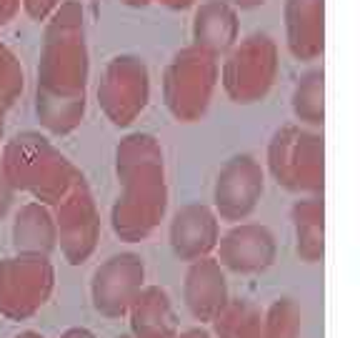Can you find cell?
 Returning <instances> with one entry per match:
<instances>
[{"instance_id": "1", "label": "cell", "mask_w": 360, "mask_h": 338, "mask_svg": "<svg viewBox=\"0 0 360 338\" xmlns=\"http://www.w3.org/2000/svg\"><path fill=\"white\" fill-rule=\"evenodd\" d=\"M118 173L125 193L115 206L112 223L125 241H138L153 231L165 208L163 163L155 143L143 135L128 138L120 148Z\"/></svg>"}, {"instance_id": "2", "label": "cell", "mask_w": 360, "mask_h": 338, "mask_svg": "<svg viewBox=\"0 0 360 338\" xmlns=\"http://www.w3.org/2000/svg\"><path fill=\"white\" fill-rule=\"evenodd\" d=\"M6 173L13 183L33 191L43 201H60L75 178V170L65 163V158L33 135L18 138L8 148Z\"/></svg>"}, {"instance_id": "3", "label": "cell", "mask_w": 360, "mask_h": 338, "mask_svg": "<svg viewBox=\"0 0 360 338\" xmlns=\"http://www.w3.org/2000/svg\"><path fill=\"white\" fill-rule=\"evenodd\" d=\"M56 276L45 256H20L0 263V315L28 321L51 301Z\"/></svg>"}, {"instance_id": "4", "label": "cell", "mask_w": 360, "mask_h": 338, "mask_svg": "<svg viewBox=\"0 0 360 338\" xmlns=\"http://www.w3.org/2000/svg\"><path fill=\"white\" fill-rule=\"evenodd\" d=\"M270 168L278 183L292 191L323 188V143L298 130H283L270 148Z\"/></svg>"}, {"instance_id": "5", "label": "cell", "mask_w": 360, "mask_h": 338, "mask_svg": "<svg viewBox=\"0 0 360 338\" xmlns=\"http://www.w3.org/2000/svg\"><path fill=\"white\" fill-rule=\"evenodd\" d=\"M143 261L133 254L112 256L101 268L93 273L90 281V299L93 308L108 318L118 321L128 313V306L133 303L135 293L143 288Z\"/></svg>"}, {"instance_id": "6", "label": "cell", "mask_w": 360, "mask_h": 338, "mask_svg": "<svg viewBox=\"0 0 360 338\" xmlns=\"http://www.w3.org/2000/svg\"><path fill=\"white\" fill-rule=\"evenodd\" d=\"M260 193H263V173L253 158H233L218 175L215 206H218L220 215L238 220L255 208Z\"/></svg>"}, {"instance_id": "7", "label": "cell", "mask_w": 360, "mask_h": 338, "mask_svg": "<svg viewBox=\"0 0 360 338\" xmlns=\"http://www.w3.org/2000/svg\"><path fill=\"white\" fill-rule=\"evenodd\" d=\"M96 233H98V218L93 201L83 183L75 186V191L65 198L60 208V236H63V251H65L70 263L85 261L93 248H96Z\"/></svg>"}, {"instance_id": "8", "label": "cell", "mask_w": 360, "mask_h": 338, "mask_svg": "<svg viewBox=\"0 0 360 338\" xmlns=\"http://www.w3.org/2000/svg\"><path fill=\"white\" fill-rule=\"evenodd\" d=\"M183 301H186L193 318L200 323H210L223 311L231 296H228V283H225L218 261H195V265L188 270L186 283H183Z\"/></svg>"}, {"instance_id": "9", "label": "cell", "mask_w": 360, "mask_h": 338, "mask_svg": "<svg viewBox=\"0 0 360 338\" xmlns=\"http://www.w3.org/2000/svg\"><path fill=\"white\" fill-rule=\"evenodd\" d=\"M276 258V243L263 225H240L220 241V263L236 273H260Z\"/></svg>"}, {"instance_id": "10", "label": "cell", "mask_w": 360, "mask_h": 338, "mask_svg": "<svg viewBox=\"0 0 360 338\" xmlns=\"http://www.w3.org/2000/svg\"><path fill=\"white\" fill-rule=\"evenodd\" d=\"M125 315L133 338H175L180 333L173 301L160 286H143Z\"/></svg>"}, {"instance_id": "11", "label": "cell", "mask_w": 360, "mask_h": 338, "mask_svg": "<svg viewBox=\"0 0 360 338\" xmlns=\"http://www.w3.org/2000/svg\"><path fill=\"white\" fill-rule=\"evenodd\" d=\"M215 241H218V223L205 206H188V208L178 211L173 228H170V243L180 258H205Z\"/></svg>"}, {"instance_id": "12", "label": "cell", "mask_w": 360, "mask_h": 338, "mask_svg": "<svg viewBox=\"0 0 360 338\" xmlns=\"http://www.w3.org/2000/svg\"><path fill=\"white\" fill-rule=\"evenodd\" d=\"M15 246L18 251H22V256H45L56 246V225L48 211L33 203L18 213Z\"/></svg>"}, {"instance_id": "13", "label": "cell", "mask_w": 360, "mask_h": 338, "mask_svg": "<svg viewBox=\"0 0 360 338\" xmlns=\"http://www.w3.org/2000/svg\"><path fill=\"white\" fill-rule=\"evenodd\" d=\"M213 338H260L263 311L253 301H228L213 321Z\"/></svg>"}, {"instance_id": "14", "label": "cell", "mask_w": 360, "mask_h": 338, "mask_svg": "<svg viewBox=\"0 0 360 338\" xmlns=\"http://www.w3.org/2000/svg\"><path fill=\"white\" fill-rule=\"evenodd\" d=\"M292 220L298 231V254L303 261L315 263L323 258V203L303 201L292 208Z\"/></svg>"}, {"instance_id": "15", "label": "cell", "mask_w": 360, "mask_h": 338, "mask_svg": "<svg viewBox=\"0 0 360 338\" xmlns=\"http://www.w3.org/2000/svg\"><path fill=\"white\" fill-rule=\"evenodd\" d=\"M303 328V313L292 299H278L263 313V336L260 338H298Z\"/></svg>"}, {"instance_id": "16", "label": "cell", "mask_w": 360, "mask_h": 338, "mask_svg": "<svg viewBox=\"0 0 360 338\" xmlns=\"http://www.w3.org/2000/svg\"><path fill=\"white\" fill-rule=\"evenodd\" d=\"M8 203H11V186H8L6 173H3V168H0V215L6 213Z\"/></svg>"}, {"instance_id": "17", "label": "cell", "mask_w": 360, "mask_h": 338, "mask_svg": "<svg viewBox=\"0 0 360 338\" xmlns=\"http://www.w3.org/2000/svg\"><path fill=\"white\" fill-rule=\"evenodd\" d=\"M60 338H96V333L90 331V328L73 326V328H65V331L60 333Z\"/></svg>"}, {"instance_id": "18", "label": "cell", "mask_w": 360, "mask_h": 338, "mask_svg": "<svg viewBox=\"0 0 360 338\" xmlns=\"http://www.w3.org/2000/svg\"><path fill=\"white\" fill-rule=\"evenodd\" d=\"M175 338H213L208 331H202V328H188V331L178 333Z\"/></svg>"}, {"instance_id": "19", "label": "cell", "mask_w": 360, "mask_h": 338, "mask_svg": "<svg viewBox=\"0 0 360 338\" xmlns=\"http://www.w3.org/2000/svg\"><path fill=\"white\" fill-rule=\"evenodd\" d=\"M15 338H45L43 333H38V331H22V333H18Z\"/></svg>"}, {"instance_id": "20", "label": "cell", "mask_w": 360, "mask_h": 338, "mask_svg": "<svg viewBox=\"0 0 360 338\" xmlns=\"http://www.w3.org/2000/svg\"><path fill=\"white\" fill-rule=\"evenodd\" d=\"M115 338H133V336H130V333H123V336H115Z\"/></svg>"}, {"instance_id": "21", "label": "cell", "mask_w": 360, "mask_h": 338, "mask_svg": "<svg viewBox=\"0 0 360 338\" xmlns=\"http://www.w3.org/2000/svg\"><path fill=\"white\" fill-rule=\"evenodd\" d=\"M0 130H3V123H0Z\"/></svg>"}]
</instances>
